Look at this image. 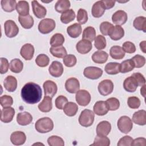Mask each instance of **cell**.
Masks as SVG:
<instances>
[{
	"mask_svg": "<svg viewBox=\"0 0 146 146\" xmlns=\"http://www.w3.org/2000/svg\"><path fill=\"white\" fill-rule=\"evenodd\" d=\"M3 86L8 92H14L17 87V79L12 75H8L3 81Z\"/></svg>",
	"mask_w": 146,
	"mask_h": 146,
	"instance_id": "cell-21",
	"label": "cell"
},
{
	"mask_svg": "<svg viewBox=\"0 0 146 146\" xmlns=\"http://www.w3.org/2000/svg\"><path fill=\"white\" fill-rule=\"evenodd\" d=\"M94 118V113L90 110L85 109L80 113L78 119L79 123L83 127H88L93 124Z\"/></svg>",
	"mask_w": 146,
	"mask_h": 146,
	"instance_id": "cell-3",
	"label": "cell"
},
{
	"mask_svg": "<svg viewBox=\"0 0 146 146\" xmlns=\"http://www.w3.org/2000/svg\"><path fill=\"white\" fill-rule=\"evenodd\" d=\"M94 40V46L96 48L99 50H102L106 48V39L104 36L102 35H98L95 37Z\"/></svg>",
	"mask_w": 146,
	"mask_h": 146,
	"instance_id": "cell-48",
	"label": "cell"
},
{
	"mask_svg": "<svg viewBox=\"0 0 146 146\" xmlns=\"http://www.w3.org/2000/svg\"><path fill=\"white\" fill-rule=\"evenodd\" d=\"M71 6V3L68 0H58L55 5V10L60 13L69 10Z\"/></svg>",
	"mask_w": 146,
	"mask_h": 146,
	"instance_id": "cell-38",
	"label": "cell"
},
{
	"mask_svg": "<svg viewBox=\"0 0 146 146\" xmlns=\"http://www.w3.org/2000/svg\"><path fill=\"white\" fill-rule=\"evenodd\" d=\"M18 21L22 27L25 29H31L33 26L34 23L33 18L30 14L26 16L19 15Z\"/></svg>",
	"mask_w": 146,
	"mask_h": 146,
	"instance_id": "cell-31",
	"label": "cell"
},
{
	"mask_svg": "<svg viewBox=\"0 0 146 146\" xmlns=\"http://www.w3.org/2000/svg\"><path fill=\"white\" fill-rule=\"evenodd\" d=\"M39 110L42 112H48L52 108V98L44 96L43 100L38 105Z\"/></svg>",
	"mask_w": 146,
	"mask_h": 146,
	"instance_id": "cell-28",
	"label": "cell"
},
{
	"mask_svg": "<svg viewBox=\"0 0 146 146\" xmlns=\"http://www.w3.org/2000/svg\"><path fill=\"white\" fill-rule=\"evenodd\" d=\"M131 145H146V139L144 137H138L133 140Z\"/></svg>",
	"mask_w": 146,
	"mask_h": 146,
	"instance_id": "cell-60",
	"label": "cell"
},
{
	"mask_svg": "<svg viewBox=\"0 0 146 146\" xmlns=\"http://www.w3.org/2000/svg\"><path fill=\"white\" fill-rule=\"evenodd\" d=\"M23 68V62L19 59H12L10 63V70L14 73H20Z\"/></svg>",
	"mask_w": 146,
	"mask_h": 146,
	"instance_id": "cell-37",
	"label": "cell"
},
{
	"mask_svg": "<svg viewBox=\"0 0 146 146\" xmlns=\"http://www.w3.org/2000/svg\"><path fill=\"white\" fill-rule=\"evenodd\" d=\"M105 10L102 1H99L94 3L91 9V13L94 17L100 18L104 14Z\"/></svg>",
	"mask_w": 146,
	"mask_h": 146,
	"instance_id": "cell-22",
	"label": "cell"
},
{
	"mask_svg": "<svg viewBox=\"0 0 146 146\" xmlns=\"http://www.w3.org/2000/svg\"><path fill=\"white\" fill-rule=\"evenodd\" d=\"M145 40H143L140 43V48L141 49V50L144 52V53H145L146 52V49H145Z\"/></svg>",
	"mask_w": 146,
	"mask_h": 146,
	"instance_id": "cell-62",
	"label": "cell"
},
{
	"mask_svg": "<svg viewBox=\"0 0 146 146\" xmlns=\"http://www.w3.org/2000/svg\"><path fill=\"white\" fill-rule=\"evenodd\" d=\"M33 121L32 115L27 112H19L17 116V121L21 125H27L30 124Z\"/></svg>",
	"mask_w": 146,
	"mask_h": 146,
	"instance_id": "cell-23",
	"label": "cell"
},
{
	"mask_svg": "<svg viewBox=\"0 0 146 146\" xmlns=\"http://www.w3.org/2000/svg\"><path fill=\"white\" fill-rule=\"evenodd\" d=\"M133 27L137 30L146 32V18L143 16L136 17L133 22Z\"/></svg>",
	"mask_w": 146,
	"mask_h": 146,
	"instance_id": "cell-34",
	"label": "cell"
},
{
	"mask_svg": "<svg viewBox=\"0 0 146 146\" xmlns=\"http://www.w3.org/2000/svg\"><path fill=\"white\" fill-rule=\"evenodd\" d=\"M76 19L80 25L85 24L88 21V14L87 11L83 9H79L78 11Z\"/></svg>",
	"mask_w": 146,
	"mask_h": 146,
	"instance_id": "cell-49",
	"label": "cell"
},
{
	"mask_svg": "<svg viewBox=\"0 0 146 146\" xmlns=\"http://www.w3.org/2000/svg\"><path fill=\"white\" fill-rule=\"evenodd\" d=\"M31 5L33 13L37 18H43L46 16L47 14L46 9L39 4L37 1H33L31 2Z\"/></svg>",
	"mask_w": 146,
	"mask_h": 146,
	"instance_id": "cell-15",
	"label": "cell"
},
{
	"mask_svg": "<svg viewBox=\"0 0 146 146\" xmlns=\"http://www.w3.org/2000/svg\"><path fill=\"white\" fill-rule=\"evenodd\" d=\"M64 42V37L60 33L54 34L50 39V43L52 47H58L62 46Z\"/></svg>",
	"mask_w": 146,
	"mask_h": 146,
	"instance_id": "cell-43",
	"label": "cell"
},
{
	"mask_svg": "<svg viewBox=\"0 0 146 146\" xmlns=\"http://www.w3.org/2000/svg\"><path fill=\"white\" fill-rule=\"evenodd\" d=\"M56 26L55 22L50 18H44L41 20L38 25V30L43 34H47L52 31Z\"/></svg>",
	"mask_w": 146,
	"mask_h": 146,
	"instance_id": "cell-5",
	"label": "cell"
},
{
	"mask_svg": "<svg viewBox=\"0 0 146 146\" xmlns=\"http://www.w3.org/2000/svg\"><path fill=\"white\" fill-rule=\"evenodd\" d=\"M42 95L40 87L34 82H29L21 89V98L26 103L33 104L38 103Z\"/></svg>",
	"mask_w": 146,
	"mask_h": 146,
	"instance_id": "cell-1",
	"label": "cell"
},
{
	"mask_svg": "<svg viewBox=\"0 0 146 146\" xmlns=\"http://www.w3.org/2000/svg\"><path fill=\"white\" fill-rule=\"evenodd\" d=\"M131 60L134 63L135 67L141 68L143 67L145 63V58L144 56L137 54L131 58Z\"/></svg>",
	"mask_w": 146,
	"mask_h": 146,
	"instance_id": "cell-51",
	"label": "cell"
},
{
	"mask_svg": "<svg viewBox=\"0 0 146 146\" xmlns=\"http://www.w3.org/2000/svg\"><path fill=\"white\" fill-rule=\"evenodd\" d=\"M50 74L55 77H60L63 73V67L62 64L58 61H53L48 68Z\"/></svg>",
	"mask_w": 146,
	"mask_h": 146,
	"instance_id": "cell-12",
	"label": "cell"
},
{
	"mask_svg": "<svg viewBox=\"0 0 146 146\" xmlns=\"http://www.w3.org/2000/svg\"><path fill=\"white\" fill-rule=\"evenodd\" d=\"M92 48V42L84 39L79 40L76 44V49L77 51L81 54H86L88 53Z\"/></svg>",
	"mask_w": 146,
	"mask_h": 146,
	"instance_id": "cell-17",
	"label": "cell"
},
{
	"mask_svg": "<svg viewBox=\"0 0 146 146\" xmlns=\"http://www.w3.org/2000/svg\"><path fill=\"white\" fill-rule=\"evenodd\" d=\"M29 5L26 1H19L16 5V10L19 15L26 16L29 14Z\"/></svg>",
	"mask_w": 146,
	"mask_h": 146,
	"instance_id": "cell-32",
	"label": "cell"
},
{
	"mask_svg": "<svg viewBox=\"0 0 146 146\" xmlns=\"http://www.w3.org/2000/svg\"><path fill=\"white\" fill-rule=\"evenodd\" d=\"M26 140V136L23 132L17 131L13 132L10 135V141L15 145H23Z\"/></svg>",
	"mask_w": 146,
	"mask_h": 146,
	"instance_id": "cell-16",
	"label": "cell"
},
{
	"mask_svg": "<svg viewBox=\"0 0 146 146\" xmlns=\"http://www.w3.org/2000/svg\"><path fill=\"white\" fill-rule=\"evenodd\" d=\"M132 121L134 123L139 125L146 124V111L144 110L135 112L132 116Z\"/></svg>",
	"mask_w": 146,
	"mask_h": 146,
	"instance_id": "cell-24",
	"label": "cell"
},
{
	"mask_svg": "<svg viewBox=\"0 0 146 146\" xmlns=\"http://www.w3.org/2000/svg\"><path fill=\"white\" fill-rule=\"evenodd\" d=\"M110 145V140L107 136H99L96 135L94 143L91 145H98V146H108Z\"/></svg>",
	"mask_w": 146,
	"mask_h": 146,
	"instance_id": "cell-44",
	"label": "cell"
},
{
	"mask_svg": "<svg viewBox=\"0 0 146 146\" xmlns=\"http://www.w3.org/2000/svg\"><path fill=\"white\" fill-rule=\"evenodd\" d=\"M47 143L50 146H64V142L62 138L58 136L52 135L47 139Z\"/></svg>",
	"mask_w": 146,
	"mask_h": 146,
	"instance_id": "cell-47",
	"label": "cell"
},
{
	"mask_svg": "<svg viewBox=\"0 0 146 146\" xmlns=\"http://www.w3.org/2000/svg\"><path fill=\"white\" fill-rule=\"evenodd\" d=\"M111 130V123L108 121H102L96 127V133L99 136H107Z\"/></svg>",
	"mask_w": 146,
	"mask_h": 146,
	"instance_id": "cell-19",
	"label": "cell"
},
{
	"mask_svg": "<svg viewBox=\"0 0 146 146\" xmlns=\"http://www.w3.org/2000/svg\"><path fill=\"white\" fill-rule=\"evenodd\" d=\"M63 63L64 64L68 67H71L74 66L77 62L76 56L72 54L66 55L63 58Z\"/></svg>",
	"mask_w": 146,
	"mask_h": 146,
	"instance_id": "cell-50",
	"label": "cell"
},
{
	"mask_svg": "<svg viewBox=\"0 0 146 146\" xmlns=\"http://www.w3.org/2000/svg\"><path fill=\"white\" fill-rule=\"evenodd\" d=\"M78 111V105L72 102H68L63 108V111L64 113L68 116H75Z\"/></svg>",
	"mask_w": 146,
	"mask_h": 146,
	"instance_id": "cell-33",
	"label": "cell"
},
{
	"mask_svg": "<svg viewBox=\"0 0 146 146\" xmlns=\"http://www.w3.org/2000/svg\"><path fill=\"white\" fill-rule=\"evenodd\" d=\"M94 113L98 116H103L106 115L108 112V109L107 107L106 102L98 101L96 102L93 107Z\"/></svg>",
	"mask_w": 146,
	"mask_h": 146,
	"instance_id": "cell-25",
	"label": "cell"
},
{
	"mask_svg": "<svg viewBox=\"0 0 146 146\" xmlns=\"http://www.w3.org/2000/svg\"><path fill=\"white\" fill-rule=\"evenodd\" d=\"M122 46V48L125 52L132 54L136 51V46L135 44L131 42L126 41L123 44Z\"/></svg>",
	"mask_w": 146,
	"mask_h": 146,
	"instance_id": "cell-55",
	"label": "cell"
},
{
	"mask_svg": "<svg viewBox=\"0 0 146 146\" xmlns=\"http://www.w3.org/2000/svg\"><path fill=\"white\" fill-rule=\"evenodd\" d=\"M128 19L127 14L123 10H119L115 12L112 16V21L116 25L121 26L126 23Z\"/></svg>",
	"mask_w": 146,
	"mask_h": 146,
	"instance_id": "cell-11",
	"label": "cell"
},
{
	"mask_svg": "<svg viewBox=\"0 0 146 146\" xmlns=\"http://www.w3.org/2000/svg\"><path fill=\"white\" fill-rule=\"evenodd\" d=\"M103 74V70L95 66H89L84 68L83 71L84 76L90 79L95 80L102 76Z\"/></svg>",
	"mask_w": 146,
	"mask_h": 146,
	"instance_id": "cell-8",
	"label": "cell"
},
{
	"mask_svg": "<svg viewBox=\"0 0 146 146\" xmlns=\"http://www.w3.org/2000/svg\"><path fill=\"white\" fill-rule=\"evenodd\" d=\"M104 7L106 10H108L111 8H112L115 4L116 1H106V0H103L102 1Z\"/></svg>",
	"mask_w": 146,
	"mask_h": 146,
	"instance_id": "cell-61",
	"label": "cell"
},
{
	"mask_svg": "<svg viewBox=\"0 0 146 146\" xmlns=\"http://www.w3.org/2000/svg\"><path fill=\"white\" fill-rule=\"evenodd\" d=\"M145 87L146 86L145 84H144L141 86V88H140V94L144 98H145Z\"/></svg>",
	"mask_w": 146,
	"mask_h": 146,
	"instance_id": "cell-63",
	"label": "cell"
},
{
	"mask_svg": "<svg viewBox=\"0 0 146 146\" xmlns=\"http://www.w3.org/2000/svg\"><path fill=\"white\" fill-rule=\"evenodd\" d=\"M5 33L8 38H13L19 33V28L13 20H7L4 23Z\"/></svg>",
	"mask_w": 146,
	"mask_h": 146,
	"instance_id": "cell-7",
	"label": "cell"
},
{
	"mask_svg": "<svg viewBox=\"0 0 146 146\" xmlns=\"http://www.w3.org/2000/svg\"><path fill=\"white\" fill-rule=\"evenodd\" d=\"M98 89L100 95L102 96H107L112 92L113 83L110 79H104L99 83Z\"/></svg>",
	"mask_w": 146,
	"mask_h": 146,
	"instance_id": "cell-6",
	"label": "cell"
},
{
	"mask_svg": "<svg viewBox=\"0 0 146 146\" xmlns=\"http://www.w3.org/2000/svg\"><path fill=\"white\" fill-rule=\"evenodd\" d=\"M113 26V25L109 22H107V21L103 22L100 25V31L103 35H108V32H109L110 29Z\"/></svg>",
	"mask_w": 146,
	"mask_h": 146,
	"instance_id": "cell-56",
	"label": "cell"
},
{
	"mask_svg": "<svg viewBox=\"0 0 146 146\" xmlns=\"http://www.w3.org/2000/svg\"><path fill=\"white\" fill-rule=\"evenodd\" d=\"M82 27L79 23H75L67 27V33L68 35L72 38H78L82 33Z\"/></svg>",
	"mask_w": 146,
	"mask_h": 146,
	"instance_id": "cell-29",
	"label": "cell"
},
{
	"mask_svg": "<svg viewBox=\"0 0 146 146\" xmlns=\"http://www.w3.org/2000/svg\"><path fill=\"white\" fill-rule=\"evenodd\" d=\"M133 139L130 136H124L121 137L118 141L117 146H130L132 145Z\"/></svg>",
	"mask_w": 146,
	"mask_h": 146,
	"instance_id": "cell-57",
	"label": "cell"
},
{
	"mask_svg": "<svg viewBox=\"0 0 146 146\" xmlns=\"http://www.w3.org/2000/svg\"><path fill=\"white\" fill-rule=\"evenodd\" d=\"M51 55L58 58H63L67 54V50L64 47L60 46L58 47H51L50 48Z\"/></svg>",
	"mask_w": 146,
	"mask_h": 146,
	"instance_id": "cell-36",
	"label": "cell"
},
{
	"mask_svg": "<svg viewBox=\"0 0 146 146\" xmlns=\"http://www.w3.org/2000/svg\"><path fill=\"white\" fill-rule=\"evenodd\" d=\"M45 96L53 98L57 92L58 87L56 84L50 80L45 81L43 84Z\"/></svg>",
	"mask_w": 146,
	"mask_h": 146,
	"instance_id": "cell-10",
	"label": "cell"
},
{
	"mask_svg": "<svg viewBox=\"0 0 146 146\" xmlns=\"http://www.w3.org/2000/svg\"><path fill=\"white\" fill-rule=\"evenodd\" d=\"M111 39L118 40L121 39L124 35V30L121 26H113L108 32V35Z\"/></svg>",
	"mask_w": 146,
	"mask_h": 146,
	"instance_id": "cell-20",
	"label": "cell"
},
{
	"mask_svg": "<svg viewBox=\"0 0 146 146\" xmlns=\"http://www.w3.org/2000/svg\"><path fill=\"white\" fill-rule=\"evenodd\" d=\"M34 47L30 43H26L21 48L20 54L26 60H31L34 56Z\"/></svg>",
	"mask_w": 146,
	"mask_h": 146,
	"instance_id": "cell-18",
	"label": "cell"
},
{
	"mask_svg": "<svg viewBox=\"0 0 146 146\" xmlns=\"http://www.w3.org/2000/svg\"><path fill=\"white\" fill-rule=\"evenodd\" d=\"M65 88L68 92L75 94L80 88L79 81L75 78H70L65 82Z\"/></svg>",
	"mask_w": 146,
	"mask_h": 146,
	"instance_id": "cell-13",
	"label": "cell"
},
{
	"mask_svg": "<svg viewBox=\"0 0 146 146\" xmlns=\"http://www.w3.org/2000/svg\"><path fill=\"white\" fill-rule=\"evenodd\" d=\"M15 115V110L11 107L3 108L1 112V120L5 123L11 122Z\"/></svg>",
	"mask_w": 146,
	"mask_h": 146,
	"instance_id": "cell-14",
	"label": "cell"
},
{
	"mask_svg": "<svg viewBox=\"0 0 146 146\" xmlns=\"http://www.w3.org/2000/svg\"><path fill=\"white\" fill-rule=\"evenodd\" d=\"M75 13L72 9H69L63 12L60 16V21L64 24H67L74 20Z\"/></svg>",
	"mask_w": 146,
	"mask_h": 146,
	"instance_id": "cell-40",
	"label": "cell"
},
{
	"mask_svg": "<svg viewBox=\"0 0 146 146\" xmlns=\"http://www.w3.org/2000/svg\"><path fill=\"white\" fill-rule=\"evenodd\" d=\"M141 102L139 98L136 96H131L128 98L127 104L132 109H137L140 106Z\"/></svg>",
	"mask_w": 146,
	"mask_h": 146,
	"instance_id": "cell-52",
	"label": "cell"
},
{
	"mask_svg": "<svg viewBox=\"0 0 146 146\" xmlns=\"http://www.w3.org/2000/svg\"><path fill=\"white\" fill-rule=\"evenodd\" d=\"M106 103L107 107L110 111H116L119 109L120 107V102L116 98H108L106 101Z\"/></svg>",
	"mask_w": 146,
	"mask_h": 146,
	"instance_id": "cell-46",
	"label": "cell"
},
{
	"mask_svg": "<svg viewBox=\"0 0 146 146\" xmlns=\"http://www.w3.org/2000/svg\"><path fill=\"white\" fill-rule=\"evenodd\" d=\"M68 103V99L66 97L63 95L58 96L55 101V107L59 110H62L64 108L66 104Z\"/></svg>",
	"mask_w": 146,
	"mask_h": 146,
	"instance_id": "cell-54",
	"label": "cell"
},
{
	"mask_svg": "<svg viewBox=\"0 0 146 146\" xmlns=\"http://www.w3.org/2000/svg\"><path fill=\"white\" fill-rule=\"evenodd\" d=\"M96 37V31L94 27L92 26H88L86 27L82 34V39L87 40L92 42Z\"/></svg>",
	"mask_w": 146,
	"mask_h": 146,
	"instance_id": "cell-35",
	"label": "cell"
},
{
	"mask_svg": "<svg viewBox=\"0 0 146 146\" xmlns=\"http://www.w3.org/2000/svg\"><path fill=\"white\" fill-rule=\"evenodd\" d=\"M91 98V95L87 90H80L76 93V101L77 103L81 106H87L90 103Z\"/></svg>",
	"mask_w": 146,
	"mask_h": 146,
	"instance_id": "cell-9",
	"label": "cell"
},
{
	"mask_svg": "<svg viewBox=\"0 0 146 146\" xmlns=\"http://www.w3.org/2000/svg\"><path fill=\"white\" fill-rule=\"evenodd\" d=\"M0 103L3 108L11 107L13 104V99L11 96L4 95L0 98Z\"/></svg>",
	"mask_w": 146,
	"mask_h": 146,
	"instance_id": "cell-53",
	"label": "cell"
},
{
	"mask_svg": "<svg viewBox=\"0 0 146 146\" xmlns=\"http://www.w3.org/2000/svg\"><path fill=\"white\" fill-rule=\"evenodd\" d=\"M1 4L2 9L6 12H12L16 9L15 0H2Z\"/></svg>",
	"mask_w": 146,
	"mask_h": 146,
	"instance_id": "cell-41",
	"label": "cell"
},
{
	"mask_svg": "<svg viewBox=\"0 0 146 146\" xmlns=\"http://www.w3.org/2000/svg\"><path fill=\"white\" fill-rule=\"evenodd\" d=\"M134 67V63L131 59H127L120 63V72L123 74L127 73L132 71Z\"/></svg>",
	"mask_w": 146,
	"mask_h": 146,
	"instance_id": "cell-42",
	"label": "cell"
},
{
	"mask_svg": "<svg viewBox=\"0 0 146 146\" xmlns=\"http://www.w3.org/2000/svg\"><path fill=\"white\" fill-rule=\"evenodd\" d=\"M136 80L138 86H143L145 83V79L143 74L140 72H135L131 75Z\"/></svg>",
	"mask_w": 146,
	"mask_h": 146,
	"instance_id": "cell-59",
	"label": "cell"
},
{
	"mask_svg": "<svg viewBox=\"0 0 146 146\" xmlns=\"http://www.w3.org/2000/svg\"><path fill=\"white\" fill-rule=\"evenodd\" d=\"M108 58V54L101 50L95 52L92 55V59L94 62L97 64H103L107 62Z\"/></svg>",
	"mask_w": 146,
	"mask_h": 146,
	"instance_id": "cell-27",
	"label": "cell"
},
{
	"mask_svg": "<svg viewBox=\"0 0 146 146\" xmlns=\"http://www.w3.org/2000/svg\"><path fill=\"white\" fill-rule=\"evenodd\" d=\"M117 126L121 132L128 133L133 128L132 120L127 116H122L118 119Z\"/></svg>",
	"mask_w": 146,
	"mask_h": 146,
	"instance_id": "cell-4",
	"label": "cell"
},
{
	"mask_svg": "<svg viewBox=\"0 0 146 146\" xmlns=\"http://www.w3.org/2000/svg\"><path fill=\"white\" fill-rule=\"evenodd\" d=\"M0 61V73L1 74H3L8 71L9 68V63L8 60L5 58H1Z\"/></svg>",
	"mask_w": 146,
	"mask_h": 146,
	"instance_id": "cell-58",
	"label": "cell"
},
{
	"mask_svg": "<svg viewBox=\"0 0 146 146\" xmlns=\"http://www.w3.org/2000/svg\"><path fill=\"white\" fill-rule=\"evenodd\" d=\"M50 62V59L48 56L44 54H40L38 55L35 59L36 64L40 67H44L48 65Z\"/></svg>",
	"mask_w": 146,
	"mask_h": 146,
	"instance_id": "cell-45",
	"label": "cell"
},
{
	"mask_svg": "<svg viewBox=\"0 0 146 146\" xmlns=\"http://www.w3.org/2000/svg\"><path fill=\"white\" fill-rule=\"evenodd\" d=\"M110 55L114 59L120 60L124 57L125 52L121 47L119 46H113L110 48Z\"/></svg>",
	"mask_w": 146,
	"mask_h": 146,
	"instance_id": "cell-30",
	"label": "cell"
},
{
	"mask_svg": "<svg viewBox=\"0 0 146 146\" xmlns=\"http://www.w3.org/2000/svg\"><path fill=\"white\" fill-rule=\"evenodd\" d=\"M54 128L53 121L48 117L39 119L35 124V128L39 133H45L52 130Z\"/></svg>",
	"mask_w": 146,
	"mask_h": 146,
	"instance_id": "cell-2",
	"label": "cell"
},
{
	"mask_svg": "<svg viewBox=\"0 0 146 146\" xmlns=\"http://www.w3.org/2000/svg\"><path fill=\"white\" fill-rule=\"evenodd\" d=\"M106 72L110 75H116L120 72V63L117 62L108 63L105 67Z\"/></svg>",
	"mask_w": 146,
	"mask_h": 146,
	"instance_id": "cell-39",
	"label": "cell"
},
{
	"mask_svg": "<svg viewBox=\"0 0 146 146\" xmlns=\"http://www.w3.org/2000/svg\"><path fill=\"white\" fill-rule=\"evenodd\" d=\"M138 87L136 80L132 76L127 78L123 82L124 89L129 92H135Z\"/></svg>",
	"mask_w": 146,
	"mask_h": 146,
	"instance_id": "cell-26",
	"label": "cell"
}]
</instances>
